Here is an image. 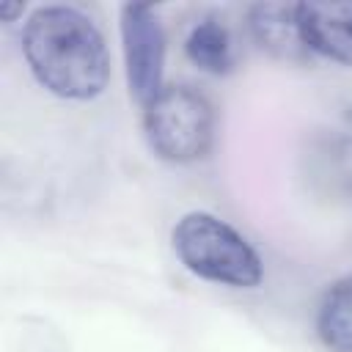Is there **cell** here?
Instances as JSON below:
<instances>
[{
  "label": "cell",
  "instance_id": "6da1fadb",
  "mask_svg": "<svg viewBox=\"0 0 352 352\" xmlns=\"http://www.w3.org/2000/svg\"><path fill=\"white\" fill-rule=\"evenodd\" d=\"M22 52L33 77L60 99L88 102L107 88L104 36L91 16L72 6L36 8L22 30Z\"/></svg>",
  "mask_w": 352,
  "mask_h": 352
},
{
  "label": "cell",
  "instance_id": "7a4b0ae2",
  "mask_svg": "<svg viewBox=\"0 0 352 352\" xmlns=\"http://www.w3.org/2000/svg\"><path fill=\"white\" fill-rule=\"evenodd\" d=\"M170 239L179 261L204 280L231 289H256L264 278V264L253 245L209 212L184 214L173 226Z\"/></svg>",
  "mask_w": 352,
  "mask_h": 352
},
{
  "label": "cell",
  "instance_id": "3957f363",
  "mask_svg": "<svg viewBox=\"0 0 352 352\" xmlns=\"http://www.w3.org/2000/svg\"><path fill=\"white\" fill-rule=\"evenodd\" d=\"M143 132L148 148L173 165L206 157L214 140L212 102L190 85H162L143 107Z\"/></svg>",
  "mask_w": 352,
  "mask_h": 352
},
{
  "label": "cell",
  "instance_id": "277c9868",
  "mask_svg": "<svg viewBox=\"0 0 352 352\" xmlns=\"http://www.w3.org/2000/svg\"><path fill=\"white\" fill-rule=\"evenodd\" d=\"M121 41L126 60L129 94L146 107L162 91L165 72V30L148 6L121 8Z\"/></svg>",
  "mask_w": 352,
  "mask_h": 352
},
{
  "label": "cell",
  "instance_id": "5b68a950",
  "mask_svg": "<svg viewBox=\"0 0 352 352\" xmlns=\"http://www.w3.org/2000/svg\"><path fill=\"white\" fill-rule=\"evenodd\" d=\"M297 19L311 52L352 66V3H297Z\"/></svg>",
  "mask_w": 352,
  "mask_h": 352
},
{
  "label": "cell",
  "instance_id": "8992f818",
  "mask_svg": "<svg viewBox=\"0 0 352 352\" xmlns=\"http://www.w3.org/2000/svg\"><path fill=\"white\" fill-rule=\"evenodd\" d=\"M248 28L256 44L278 60L302 63L311 55L300 30L297 3H256L248 8Z\"/></svg>",
  "mask_w": 352,
  "mask_h": 352
},
{
  "label": "cell",
  "instance_id": "52a82bcc",
  "mask_svg": "<svg viewBox=\"0 0 352 352\" xmlns=\"http://www.w3.org/2000/svg\"><path fill=\"white\" fill-rule=\"evenodd\" d=\"M184 55L192 66H198L206 74H228L236 66V50L234 36L217 16H201L187 38H184Z\"/></svg>",
  "mask_w": 352,
  "mask_h": 352
},
{
  "label": "cell",
  "instance_id": "ba28073f",
  "mask_svg": "<svg viewBox=\"0 0 352 352\" xmlns=\"http://www.w3.org/2000/svg\"><path fill=\"white\" fill-rule=\"evenodd\" d=\"M316 336L330 352H352V275L338 278L322 294Z\"/></svg>",
  "mask_w": 352,
  "mask_h": 352
},
{
  "label": "cell",
  "instance_id": "9c48e42d",
  "mask_svg": "<svg viewBox=\"0 0 352 352\" xmlns=\"http://www.w3.org/2000/svg\"><path fill=\"white\" fill-rule=\"evenodd\" d=\"M338 154H341V162L346 168V176L352 179V107L338 129Z\"/></svg>",
  "mask_w": 352,
  "mask_h": 352
},
{
  "label": "cell",
  "instance_id": "30bf717a",
  "mask_svg": "<svg viewBox=\"0 0 352 352\" xmlns=\"http://www.w3.org/2000/svg\"><path fill=\"white\" fill-rule=\"evenodd\" d=\"M14 14H22V3H16V6H3V16H6V19H11Z\"/></svg>",
  "mask_w": 352,
  "mask_h": 352
}]
</instances>
